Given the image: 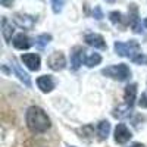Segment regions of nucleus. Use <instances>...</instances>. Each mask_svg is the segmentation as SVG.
Instances as JSON below:
<instances>
[{
  "label": "nucleus",
  "mask_w": 147,
  "mask_h": 147,
  "mask_svg": "<svg viewBox=\"0 0 147 147\" xmlns=\"http://www.w3.org/2000/svg\"><path fill=\"white\" fill-rule=\"evenodd\" d=\"M93 15H94V18L96 19H102L103 18V13H102V9L97 6V7H94V12H93Z\"/></svg>",
  "instance_id": "obj_22"
},
{
  "label": "nucleus",
  "mask_w": 147,
  "mask_h": 147,
  "mask_svg": "<svg viewBox=\"0 0 147 147\" xmlns=\"http://www.w3.org/2000/svg\"><path fill=\"white\" fill-rule=\"evenodd\" d=\"M129 147H144V146H143L141 143H134V144H131Z\"/></svg>",
  "instance_id": "obj_24"
},
{
  "label": "nucleus",
  "mask_w": 147,
  "mask_h": 147,
  "mask_svg": "<svg viewBox=\"0 0 147 147\" xmlns=\"http://www.w3.org/2000/svg\"><path fill=\"white\" fill-rule=\"evenodd\" d=\"M109 19H110L112 24L118 25V24L122 22V13H121V12H110V13H109Z\"/></svg>",
  "instance_id": "obj_20"
},
{
  "label": "nucleus",
  "mask_w": 147,
  "mask_h": 147,
  "mask_svg": "<svg viewBox=\"0 0 147 147\" xmlns=\"http://www.w3.org/2000/svg\"><path fill=\"white\" fill-rule=\"evenodd\" d=\"M21 60H22L24 65H25L30 71H38L40 69L41 60H40L38 55H35V53H25V55H22Z\"/></svg>",
  "instance_id": "obj_9"
},
{
  "label": "nucleus",
  "mask_w": 147,
  "mask_h": 147,
  "mask_svg": "<svg viewBox=\"0 0 147 147\" xmlns=\"http://www.w3.org/2000/svg\"><path fill=\"white\" fill-rule=\"evenodd\" d=\"M128 22L132 28L134 32H141L143 31V27H141V21H140V16H138V7L137 5H129V10H128Z\"/></svg>",
  "instance_id": "obj_4"
},
{
  "label": "nucleus",
  "mask_w": 147,
  "mask_h": 147,
  "mask_svg": "<svg viewBox=\"0 0 147 147\" xmlns=\"http://www.w3.org/2000/svg\"><path fill=\"white\" fill-rule=\"evenodd\" d=\"M37 85H38V88L43 93H50L55 88V82H53L50 75H41V77H38V78H37Z\"/></svg>",
  "instance_id": "obj_11"
},
{
  "label": "nucleus",
  "mask_w": 147,
  "mask_h": 147,
  "mask_svg": "<svg viewBox=\"0 0 147 147\" xmlns=\"http://www.w3.org/2000/svg\"><path fill=\"white\" fill-rule=\"evenodd\" d=\"M106 2H109V3H113V2H115V0H106Z\"/></svg>",
  "instance_id": "obj_25"
},
{
  "label": "nucleus",
  "mask_w": 147,
  "mask_h": 147,
  "mask_svg": "<svg viewBox=\"0 0 147 147\" xmlns=\"http://www.w3.org/2000/svg\"><path fill=\"white\" fill-rule=\"evenodd\" d=\"M50 40H52V35H50V34H41V35L37 37L35 44H37V47L44 49V47H46L49 43H50Z\"/></svg>",
  "instance_id": "obj_18"
},
{
  "label": "nucleus",
  "mask_w": 147,
  "mask_h": 147,
  "mask_svg": "<svg viewBox=\"0 0 147 147\" xmlns=\"http://www.w3.org/2000/svg\"><path fill=\"white\" fill-rule=\"evenodd\" d=\"M12 43H13V46L16 49H19V50H27V49L31 47V40H30V37L25 35L24 32L15 35V38L12 40Z\"/></svg>",
  "instance_id": "obj_12"
},
{
  "label": "nucleus",
  "mask_w": 147,
  "mask_h": 147,
  "mask_svg": "<svg viewBox=\"0 0 147 147\" xmlns=\"http://www.w3.org/2000/svg\"><path fill=\"white\" fill-rule=\"evenodd\" d=\"M12 66H13V71H15L16 75L19 77V80H21L24 84H25V85H28V87H30V85H31V80H30V75H28V74H27L25 71H22V68H21L18 63H15V62H13V65H12Z\"/></svg>",
  "instance_id": "obj_16"
},
{
  "label": "nucleus",
  "mask_w": 147,
  "mask_h": 147,
  "mask_svg": "<svg viewBox=\"0 0 147 147\" xmlns=\"http://www.w3.org/2000/svg\"><path fill=\"white\" fill-rule=\"evenodd\" d=\"M25 119H27V127L34 134H43L50 128V119H49L47 113L38 106H31L27 110Z\"/></svg>",
  "instance_id": "obj_1"
},
{
  "label": "nucleus",
  "mask_w": 147,
  "mask_h": 147,
  "mask_svg": "<svg viewBox=\"0 0 147 147\" xmlns=\"http://www.w3.org/2000/svg\"><path fill=\"white\" fill-rule=\"evenodd\" d=\"M84 53H85V49L77 46L72 49V53H71V65H72V69L77 71L82 63H84Z\"/></svg>",
  "instance_id": "obj_10"
},
{
  "label": "nucleus",
  "mask_w": 147,
  "mask_h": 147,
  "mask_svg": "<svg viewBox=\"0 0 147 147\" xmlns=\"http://www.w3.org/2000/svg\"><path fill=\"white\" fill-rule=\"evenodd\" d=\"M132 137L131 131L128 129V127L125 124H118L115 128V141L118 144H125L127 141H129Z\"/></svg>",
  "instance_id": "obj_8"
},
{
  "label": "nucleus",
  "mask_w": 147,
  "mask_h": 147,
  "mask_svg": "<svg viewBox=\"0 0 147 147\" xmlns=\"http://www.w3.org/2000/svg\"><path fill=\"white\" fill-rule=\"evenodd\" d=\"M109 132H110V124H109L107 121H102L100 124L97 125V134H99L100 140H105V138H107Z\"/></svg>",
  "instance_id": "obj_17"
},
{
  "label": "nucleus",
  "mask_w": 147,
  "mask_h": 147,
  "mask_svg": "<svg viewBox=\"0 0 147 147\" xmlns=\"http://www.w3.org/2000/svg\"><path fill=\"white\" fill-rule=\"evenodd\" d=\"M47 63L53 71H62L66 66V59H65L62 52H55V53H52L50 56H49Z\"/></svg>",
  "instance_id": "obj_5"
},
{
  "label": "nucleus",
  "mask_w": 147,
  "mask_h": 147,
  "mask_svg": "<svg viewBox=\"0 0 147 147\" xmlns=\"http://www.w3.org/2000/svg\"><path fill=\"white\" fill-rule=\"evenodd\" d=\"M102 62V56L99 53H93V52H87L85 50L84 53V65H87L88 68L97 66Z\"/></svg>",
  "instance_id": "obj_14"
},
{
  "label": "nucleus",
  "mask_w": 147,
  "mask_h": 147,
  "mask_svg": "<svg viewBox=\"0 0 147 147\" xmlns=\"http://www.w3.org/2000/svg\"><path fill=\"white\" fill-rule=\"evenodd\" d=\"M84 41L87 43L90 47H94V49H100V50H105L107 47L106 46V41L105 38L100 35V34H96V32H90V34H85L84 37Z\"/></svg>",
  "instance_id": "obj_7"
},
{
  "label": "nucleus",
  "mask_w": 147,
  "mask_h": 147,
  "mask_svg": "<svg viewBox=\"0 0 147 147\" xmlns=\"http://www.w3.org/2000/svg\"><path fill=\"white\" fill-rule=\"evenodd\" d=\"M13 21L19 28H24V30H32L35 24V18L27 13H15Z\"/></svg>",
  "instance_id": "obj_6"
},
{
  "label": "nucleus",
  "mask_w": 147,
  "mask_h": 147,
  "mask_svg": "<svg viewBox=\"0 0 147 147\" xmlns=\"http://www.w3.org/2000/svg\"><path fill=\"white\" fill-rule=\"evenodd\" d=\"M136 97H137V85L136 84H129L127 85L125 93H124V100L127 103V106H132L134 102H136Z\"/></svg>",
  "instance_id": "obj_13"
},
{
  "label": "nucleus",
  "mask_w": 147,
  "mask_h": 147,
  "mask_svg": "<svg viewBox=\"0 0 147 147\" xmlns=\"http://www.w3.org/2000/svg\"><path fill=\"white\" fill-rule=\"evenodd\" d=\"M13 2H15V0H0L2 6H5V7H10L12 5H13Z\"/></svg>",
  "instance_id": "obj_23"
},
{
  "label": "nucleus",
  "mask_w": 147,
  "mask_h": 147,
  "mask_svg": "<svg viewBox=\"0 0 147 147\" xmlns=\"http://www.w3.org/2000/svg\"><path fill=\"white\" fill-rule=\"evenodd\" d=\"M50 2H52V9H53L55 13H60L66 0H50Z\"/></svg>",
  "instance_id": "obj_19"
},
{
  "label": "nucleus",
  "mask_w": 147,
  "mask_h": 147,
  "mask_svg": "<svg viewBox=\"0 0 147 147\" xmlns=\"http://www.w3.org/2000/svg\"><path fill=\"white\" fill-rule=\"evenodd\" d=\"M13 25L7 21V18H2V34L3 38L6 40V43H9L12 40V35H13Z\"/></svg>",
  "instance_id": "obj_15"
},
{
  "label": "nucleus",
  "mask_w": 147,
  "mask_h": 147,
  "mask_svg": "<svg viewBox=\"0 0 147 147\" xmlns=\"http://www.w3.org/2000/svg\"><path fill=\"white\" fill-rule=\"evenodd\" d=\"M138 105H140V107H143V109H146V107H147V94H146V93H144V94H141Z\"/></svg>",
  "instance_id": "obj_21"
},
{
  "label": "nucleus",
  "mask_w": 147,
  "mask_h": 147,
  "mask_svg": "<svg viewBox=\"0 0 147 147\" xmlns=\"http://www.w3.org/2000/svg\"><path fill=\"white\" fill-rule=\"evenodd\" d=\"M115 52L119 56H124V57L131 59L132 62H137L138 57L143 55L141 53V47H140V44L136 40H129L128 43L116 41L115 43Z\"/></svg>",
  "instance_id": "obj_2"
},
{
  "label": "nucleus",
  "mask_w": 147,
  "mask_h": 147,
  "mask_svg": "<svg viewBox=\"0 0 147 147\" xmlns=\"http://www.w3.org/2000/svg\"><path fill=\"white\" fill-rule=\"evenodd\" d=\"M103 75L112 78V80H118V81H127L131 77V69L125 65V63H119V65H112L107 66L102 71Z\"/></svg>",
  "instance_id": "obj_3"
}]
</instances>
